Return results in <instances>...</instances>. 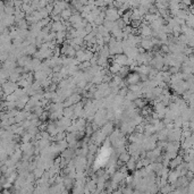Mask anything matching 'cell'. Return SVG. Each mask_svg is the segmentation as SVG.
Returning <instances> with one entry per match:
<instances>
[{"mask_svg":"<svg viewBox=\"0 0 194 194\" xmlns=\"http://www.w3.org/2000/svg\"><path fill=\"white\" fill-rule=\"evenodd\" d=\"M119 159H120L121 161H124V162H127L129 160V154L128 153H126V152H123V153L119 156Z\"/></svg>","mask_w":194,"mask_h":194,"instance_id":"cell-2","label":"cell"},{"mask_svg":"<svg viewBox=\"0 0 194 194\" xmlns=\"http://www.w3.org/2000/svg\"><path fill=\"white\" fill-rule=\"evenodd\" d=\"M181 162H182V157H177V159H175L174 161L171 162V166L174 167L175 165H176V166H177V165H179V163H181Z\"/></svg>","mask_w":194,"mask_h":194,"instance_id":"cell-3","label":"cell"},{"mask_svg":"<svg viewBox=\"0 0 194 194\" xmlns=\"http://www.w3.org/2000/svg\"><path fill=\"white\" fill-rule=\"evenodd\" d=\"M70 13H72V12H70L69 9H64V10H63L60 14H61V16H63V18H64V19H67V18H68V17H70V15H72Z\"/></svg>","mask_w":194,"mask_h":194,"instance_id":"cell-1","label":"cell"}]
</instances>
